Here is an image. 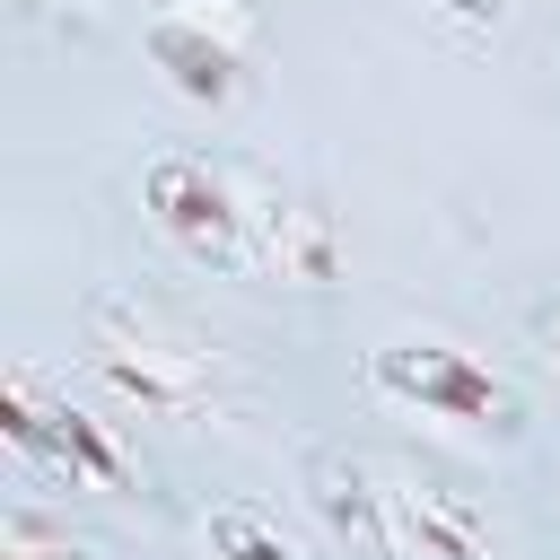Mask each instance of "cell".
<instances>
[{"instance_id":"6da1fadb","label":"cell","mask_w":560,"mask_h":560,"mask_svg":"<svg viewBox=\"0 0 560 560\" xmlns=\"http://www.w3.org/2000/svg\"><path fill=\"white\" fill-rule=\"evenodd\" d=\"M315 508H324L332 534H350L385 560H481L490 551V516L464 490H438V481H420L411 464H385V455H324Z\"/></svg>"},{"instance_id":"7a4b0ae2","label":"cell","mask_w":560,"mask_h":560,"mask_svg":"<svg viewBox=\"0 0 560 560\" xmlns=\"http://www.w3.org/2000/svg\"><path fill=\"white\" fill-rule=\"evenodd\" d=\"M88 359H96V376H105L122 402H140V411H158V420H201V411L219 402V341L184 332V324L158 315V306L105 298V306L88 315Z\"/></svg>"},{"instance_id":"3957f363","label":"cell","mask_w":560,"mask_h":560,"mask_svg":"<svg viewBox=\"0 0 560 560\" xmlns=\"http://www.w3.org/2000/svg\"><path fill=\"white\" fill-rule=\"evenodd\" d=\"M140 201H149L158 236H166V245H184L192 262L254 271V184H245V175L210 166L201 149H166V158H149Z\"/></svg>"},{"instance_id":"277c9868","label":"cell","mask_w":560,"mask_h":560,"mask_svg":"<svg viewBox=\"0 0 560 560\" xmlns=\"http://www.w3.org/2000/svg\"><path fill=\"white\" fill-rule=\"evenodd\" d=\"M368 385L385 402H411L420 420H455V429H516V385L490 376L472 350L455 341H385L368 350Z\"/></svg>"},{"instance_id":"5b68a950","label":"cell","mask_w":560,"mask_h":560,"mask_svg":"<svg viewBox=\"0 0 560 560\" xmlns=\"http://www.w3.org/2000/svg\"><path fill=\"white\" fill-rule=\"evenodd\" d=\"M0 438H9L18 464L61 472L70 490H122V481H131V455H122L88 411L52 402L35 368H9V385H0Z\"/></svg>"},{"instance_id":"8992f818","label":"cell","mask_w":560,"mask_h":560,"mask_svg":"<svg viewBox=\"0 0 560 560\" xmlns=\"http://www.w3.org/2000/svg\"><path fill=\"white\" fill-rule=\"evenodd\" d=\"M254 271H271V280H332V228H324V210L254 184Z\"/></svg>"},{"instance_id":"52a82bcc","label":"cell","mask_w":560,"mask_h":560,"mask_svg":"<svg viewBox=\"0 0 560 560\" xmlns=\"http://www.w3.org/2000/svg\"><path fill=\"white\" fill-rule=\"evenodd\" d=\"M149 61L192 96V105H228L245 88V52L201 35V26H175V18H149Z\"/></svg>"},{"instance_id":"ba28073f","label":"cell","mask_w":560,"mask_h":560,"mask_svg":"<svg viewBox=\"0 0 560 560\" xmlns=\"http://www.w3.org/2000/svg\"><path fill=\"white\" fill-rule=\"evenodd\" d=\"M201 560H315L298 534H280L254 508H210L201 516Z\"/></svg>"},{"instance_id":"9c48e42d","label":"cell","mask_w":560,"mask_h":560,"mask_svg":"<svg viewBox=\"0 0 560 560\" xmlns=\"http://www.w3.org/2000/svg\"><path fill=\"white\" fill-rule=\"evenodd\" d=\"M149 18H175V26H201V35H219V44H254V9L245 0H158Z\"/></svg>"},{"instance_id":"30bf717a","label":"cell","mask_w":560,"mask_h":560,"mask_svg":"<svg viewBox=\"0 0 560 560\" xmlns=\"http://www.w3.org/2000/svg\"><path fill=\"white\" fill-rule=\"evenodd\" d=\"M0 560H105V551H88V542H70V534H52L44 516H9L0 525Z\"/></svg>"},{"instance_id":"8fae6325","label":"cell","mask_w":560,"mask_h":560,"mask_svg":"<svg viewBox=\"0 0 560 560\" xmlns=\"http://www.w3.org/2000/svg\"><path fill=\"white\" fill-rule=\"evenodd\" d=\"M438 9H446V18H464V26H490L508 0H438Z\"/></svg>"},{"instance_id":"7c38bea8","label":"cell","mask_w":560,"mask_h":560,"mask_svg":"<svg viewBox=\"0 0 560 560\" xmlns=\"http://www.w3.org/2000/svg\"><path fill=\"white\" fill-rule=\"evenodd\" d=\"M52 9H96V0H52Z\"/></svg>"},{"instance_id":"4fadbf2b","label":"cell","mask_w":560,"mask_h":560,"mask_svg":"<svg viewBox=\"0 0 560 560\" xmlns=\"http://www.w3.org/2000/svg\"><path fill=\"white\" fill-rule=\"evenodd\" d=\"M551 341H560V315H551Z\"/></svg>"}]
</instances>
